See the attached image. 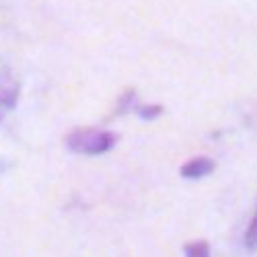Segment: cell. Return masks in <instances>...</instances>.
I'll list each match as a JSON object with an SVG mask.
<instances>
[{"label":"cell","mask_w":257,"mask_h":257,"mask_svg":"<svg viewBox=\"0 0 257 257\" xmlns=\"http://www.w3.org/2000/svg\"><path fill=\"white\" fill-rule=\"evenodd\" d=\"M183 253L187 257H208L210 255V245L206 241H194V243H187L183 247Z\"/></svg>","instance_id":"5"},{"label":"cell","mask_w":257,"mask_h":257,"mask_svg":"<svg viewBox=\"0 0 257 257\" xmlns=\"http://www.w3.org/2000/svg\"><path fill=\"white\" fill-rule=\"evenodd\" d=\"M214 169H216V163H214L212 159H208V157H196V159L187 161L179 169V173H181L183 179H202V177H208Z\"/></svg>","instance_id":"3"},{"label":"cell","mask_w":257,"mask_h":257,"mask_svg":"<svg viewBox=\"0 0 257 257\" xmlns=\"http://www.w3.org/2000/svg\"><path fill=\"white\" fill-rule=\"evenodd\" d=\"M136 113L144 119V121H153L155 117H159L161 113H163V107L161 105H138V109H136Z\"/></svg>","instance_id":"6"},{"label":"cell","mask_w":257,"mask_h":257,"mask_svg":"<svg viewBox=\"0 0 257 257\" xmlns=\"http://www.w3.org/2000/svg\"><path fill=\"white\" fill-rule=\"evenodd\" d=\"M245 245H247V249H257V212H255L253 220H251L249 226H247V232H245Z\"/></svg>","instance_id":"7"},{"label":"cell","mask_w":257,"mask_h":257,"mask_svg":"<svg viewBox=\"0 0 257 257\" xmlns=\"http://www.w3.org/2000/svg\"><path fill=\"white\" fill-rule=\"evenodd\" d=\"M117 136L113 132L99 130V127H82L66 136V146L76 155L84 157H99L109 153L115 146Z\"/></svg>","instance_id":"1"},{"label":"cell","mask_w":257,"mask_h":257,"mask_svg":"<svg viewBox=\"0 0 257 257\" xmlns=\"http://www.w3.org/2000/svg\"><path fill=\"white\" fill-rule=\"evenodd\" d=\"M138 97H136V91L134 89H125L121 93V97L117 99V105H115V115H123V113H130V111H136L138 109Z\"/></svg>","instance_id":"4"},{"label":"cell","mask_w":257,"mask_h":257,"mask_svg":"<svg viewBox=\"0 0 257 257\" xmlns=\"http://www.w3.org/2000/svg\"><path fill=\"white\" fill-rule=\"evenodd\" d=\"M21 93V82L15 76V72L0 64V121L15 109Z\"/></svg>","instance_id":"2"}]
</instances>
